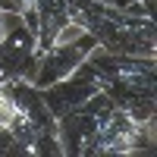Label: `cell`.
Instances as JSON below:
<instances>
[{
  "label": "cell",
  "instance_id": "obj_8",
  "mask_svg": "<svg viewBox=\"0 0 157 157\" xmlns=\"http://www.w3.org/2000/svg\"><path fill=\"white\" fill-rule=\"evenodd\" d=\"M16 120V98H13V85L0 82V126H10Z\"/></svg>",
  "mask_w": 157,
  "mask_h": 157
},
{
  "label": "cell",
  "instance_id": "obj_7",
  "mask_svg": "<svg viewBox=\"0 0 157 157\" xmlns=\"http://www.w3.org/2000/svg\"><path fill=\"white\" fill-rule=\"evenodd\" d=\"M57 135L63 154H94L98 120L85 110H72L66 116H57Z\"/></svg>",
  "mask_w": 157,
  "mask_h": 157
},
{
  "label": "cell",
  "instance_id": "obj_5",
  "mask_svg": "<svg viewBox=\"0 0 157 157\" xmlns=\"http://www.w3.org/2000/svg\"><path fill=\"white\" fill-rule=\"evenodd\" d=\"M154 145V129L138 126L135 120L116 107L107 120L98 123V145L94 154H135Z\"/></svg>",
  "mask_w": 157,
  "mask_h": 157
},
{
  "label": "cell",
  "instance_id": "obj_11",
  "mask_svg": "<svg viewBox=\"0 0 157 157\" xmlns=\"http://www.w3.org/2000/svg\"><path fill=\"white\" fill-rule=\"evenodd\" d=\"M6 19H10V16H6V10L0 6V38H3V32H6Z\"/></svg>",
  "mask_w": 157,
  "mask_h": 157
},
{
  "label": "cell",
  "instance_id": "obj_2",
  "mask_svg": "<svg viewBox=\"0 0 157 157\" xmlns=\"http://www.w3.org/2000/svg\"><path fill=\"white\" fill-rule=\"evenodd\" d=\"M88 63H91V75H94L113 98H123V94H154L157 66H154L151 57H123V54H107V50H101V57L94 60V54H91Z\"/></svg>",
  "mask_w": 157,
  "mask_h": 157
},
{
  "label": "cell",
  "instance_id": "obj_12",
  "mask_svg": "<svg viewBox=\"0 0 157 157\" xmlns=\"http://www.w3.org/2000/svg\"><path fill=\"white\" fill-rule=\"evenodd\" d=\"M145 3V16H154V0H141Z\"/></svg>",
  "mask_w": 157,
  "mask_h": 157
},
{
  "label": "cell",
  "instance_id": "obj_1",
  "mask_svg": "<svg viewBox=\"0 0 157 157\" xmlns=\"http://www.w3.org/2000/svg\"><path fill=\"white\" fill-rule=\"evenodd\" d=\"M85 25V32L98 41L101 50L123 57H151L157 54V35H154V16H135V13L116 10L113 3L91 0L75 16Z\"/></svg>",
  "mask_w": 157,
  "mask_h": 157
},
{
  "label": "cell",
  "instance_id": "obj_6",
  "mask_svg": "<svg viewBox=\"0 0 157 157\" xmlns=\"http://www.w3.org/2000/svg\"><path fill=\"white\" fill-rule=\"evenodd\" d=\"M101 88H104V85H101L91 72H88V75L72 72L69 78H63V82L44 88L41 94H44V104L50 107V113H54V116H66V113L78 110V107H82V104H85L91 94H98Z\"/></svg>",
  "mask_w": 157,
  "mask_h": 157
},
{
  "label": "cell",
  "instance_id": "obj_10",
  "mask_svg": "<svg viewBox=\"0 0 157 157\" xmlns=\"http://www.w3.org/2000/svg\"><path fill=\"white\" fill-rule=\"evenodd\" d=\"M13 6L19 10V16H22V22L25 25H32L35 29V0H10Z\"/></svg>",
  "mask_w": 157,
  "mask_h": 157
},
{
  "label": "cell",
  "instance_id": "obj_9",
  "mask_svg": "<svg viewBox=\"0 0 157 157\" xmlns=\"http://www.w3.org/2000/svg\"><path fill=\"white\" fill-rule=\"evenodd\" d=\"M0 157H25L22 154V145L16 141L10 126H0Z\"/></svg>",
  "mask_w": 157,
  "mask_h": 157
},
{
  "label": "cell",
  "instance_id": "obj_3",
  "mask_svg": "<svg viewBox=\"0 0 157 157\" xmlns=\"http://www.w3.org/2000/svg\"><path fill=\"white\" fill-rule=\"evenodd\" d=\"M91 54H98V41L91 35L78 38V41H69V44H60V47H47V50H38V63H35V75L32 82L38 91H44L50 85L69 78L72 72H78L88 63Z\"/></svg>",
  "mask_w": 157,
  "mask_h": 157
},
{
  "label": "cell",
  "instance_id": "obj_4",
  "mask_svg": "<svg viewBox=\"0 0 157 157\" xmlns=\"http://www.w3.org/2000/svg\"><path fill=\"white\" fill-rule=\"evenodd\" d=\"M38 63V41L32 25H16L0 38V82H32Z\"/></svg>",
  "mask_w": 157,
  "mask_h": 157
}]
</instances>
